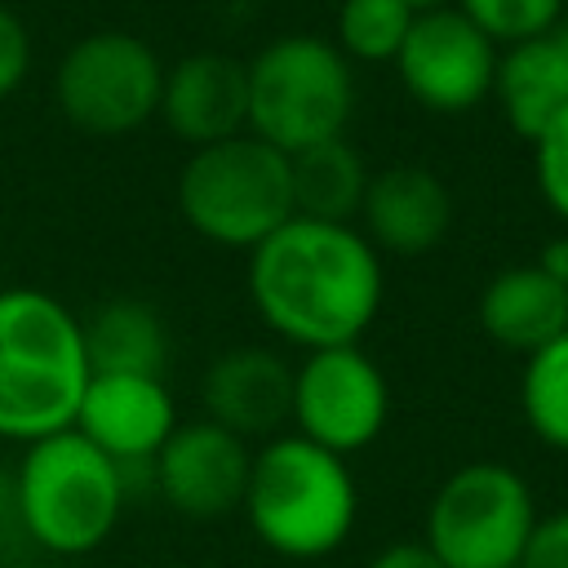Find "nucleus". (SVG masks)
<instances>
[{
	"instance_id": "nucleus-18",
	"label": "nucleus",
	"mask_w": 568,
	"mask_h": 568,
	"mask_svg": "<svg viewBox=\"0 0 568 568\" xmlns=\"http://www.w3.org/2000/svg\"><path fill=\"white\" fill-rule=\"evenodd\" d=\"M84 324V355L89 373H138L164 377L169 364V328L155 306L138 297L102 302Z\"/></svg>"
},
{
	"instance_id": "nucleus-23",
	"label": "nucleus",
	"mask_w": 568,
	"mask_h": 568,
	"mask_svg": "<svg viewBox=\"0 0 568 568\" xmlns=\"http://www.w3.org/2000/svg\"><path fill=\"white\" fill-rule=\"evenodd\" d=\"M532 178L541 200L568 222V106L532 138Z\"/></svg>"
},
{
	"instance_id": "nucleus-11",
	"label": "nucleus",
	"mask_w": 568,
	"mask_h": 568,
	"mask_svg": "<svg viewBox=\"0 0 568 568\" xmlns=\"http://www.w3.org/2000/svg\"><path fill=\"white\" fill-rule=\"evenodd\" d=\"M253 448L222 430L217 422H178V430L155 453V488L164 506L191 524H217L244 506Z\"/></svg>"
},
{
	"instance_id": "nucleus-12",
	"label": "nucleus",
	"mask_w": 568,
	"mask_h": 568,
	"mask_svg": "<svg viewBox=\"0 0 568 568\" xmlns=\"http://www.w3.org/2000/svg\"><path fill=\"white\" fill-rule=\"evenodd\" d=\"M98 453H106L120 470L151 466L164 439L178 430V404L164 386V377H138V373H93L75 426Z\"/></svg>"
},
{
	"instance_id": "nucleus-22",
	"label": "nucleus",
	"mask_w": 568,
	"mask_h": 568,
	"mask_svg": "<svg viewBox=\"0 0 568 568\" xmlns=\"http://www.w3.org/2000/svg\"><path fill=\"white\" fill-rule=\"evenodd\" d=\"M457 9L493 40V44H519L550 36L564 0H457Z\"/></svg>"
},
{
	"instance_id": "nucleus-27",
	"label": "nucleus",
	"mask_w": 568,
	"mask_h": 568,
	"mask_svg": "<svg viewBox=\"0 0 568 568\" xmlns=\"http://www.w3.org/2000/svg\"><path fill=\"white\" fill-rule=\"evenodd\" d=\"M537 266H541L550 280H559V284L568 288V235L546 240V244H541V253H537Z\"/></svg>"
},
{
	"instance_id": "nucleus-15",
	"label": "nucleus",
	"mask_w": 568,
	"mask_h": 568,
	"mask_svg": "<svg viewBox=\"0 0 568 568\" xmlns=\"http://www.w3.org/2000/svg\"><path fill=\"white\" fill-rule=\"evenodd\" d=\"M293 408V368L266 346L222 351L204 373V417L248 439H271Z\"/></svg>"
},
{
	"instance_id": "nucleus-9",
	"label": "nucleus",
	"mask_w": 568,
	"mask_h": 568,
	"mask_svg": "<svg viewBox=\"0 0 568 568\" xmlns=\"http://www.w3.org/2000/svg\"><path fill=\"white\" fill-rule=\"evenodd\" d=\"M390 417V386L373 355L359 346L306 351L293 368V408L288 422L302 439L351 457L364 453Z\"/></svg>"
},
{
	"instance_id": "nucleus-14",
	"label": "nucleus",
	"mask_w": 568,
	"mask_h": 568,
	"mask_svg": "<svg viewBox=\"0 0 568 568\" xmlns=\"http://www.w3.org/2000/svg\"><path fill=\"white\" fill-rule=\"evenodd\" d=\"M160 115L191 151L240 138L248 129V67L231 53H186L164 71Z\"/></svg>"
},
{
	"instance_id": "nucleus-13",
	"label": "nucleus",
	"mask_w": 568,
	"mask_h": 568,
	"mask_svg": "<svg viewBox=\"0 0 568 568\" xmlns=\"http://www.w3.org/2000/svg\"><path fill=\"white\" fill-rule=\"evenodd\" d=\"M359 235L399 257L430 253L448 226H453V195L426 164H390L382 173H368L364 200H359Z\"/></svg>"
},
{
	"instance_id": "nucleus-17",
	"label": "nucleus",
	"mask_w": 568,
	"mask_h": 568,
	"mask_svg": "<svg viewBox=\"0 0 568 568\" xmlns=\"http://www.w3.org/2000/svg\"><path fill=\"white\" fill-rule=\"evenodd\" d=\"M493 98L519 138H537L568 106V49L559 31L506 44L493 71Z\"/></svg>"
},
{
	"instance_id": "nucleus-8",
	"label": "nucleus",
	"mask_w": 568,
	"mask_h": 568,
	"mask_svg": "<svg viewBox=\"0 0 568 568\" xmlns=\"http://www.w3.org/2000/svg\"><path fill=\"white\" fill-rule=\"evenodd\" d=\"M160 89L164 67L155 49L129 31L80 36L53 71L58 111L93 138H120L142 129L160 111Z\"/></svg>"
},
{
	"instance_id": "nucleus-19",
	"label": "nucleus",
	"mask_w": 568,
	"mask_h": 568,
	"mask_svg": "<svg viewBox=\"0 0 568 568\" xmlns=\"http://www.w3.org/2000/svg\"><path fill=\"white\" fill-rule=\"evenodd\" d=\"M288 178H293V213L315 222H351L368 186V169L346 138L288 155Z\"/></svg>"
},
{
	"instance_id": "nucleus-26",
	"label": "nucleus",
	"mask_w": 568,
	"mask_h": 568,
	"mask_svg": "<svg viewBox=\"0 0 568 568\" xmlns=\"http://www.w3.org/2000/svg\"><path fill=\"white\" fill-rule=\"evenodd\" d=\"M368 568H444V564L430 555V546L422 537H399V541H386L368 559Z\"/></svg>"
},
{
	"instance_id": "nucleus-2",
	"label": "nucleus",
	"mask_w": 568,
	"mask_h": 568,
	"mask_svg": "<svg viewBox=\"0 0 568 568\" xmlns=\"http://www.w3.org/2000/svg\"><path fill=\"white\" fill-rule=\"evenodd\" d=\"M84 324L44 288L0 293V439L36 444L71 430L89 386Z\"/></svg>"
},
{
	"instance_id": "nucleus-21",
	"label": "nucleus",
	"mask_w": 568,
	"mask_h": 568,
	"mask_svg": "<svg viewBox=\"0 0 568 568\" xmlns=\"http://www.w3.org/2000/svg\"><path fill=\"white\" fill-rule=\"evenodd\" d=\"M413 9L404 0H342L337 9V49L364 62H395Z\"/></svg>"
},
{
	"instance_id": "nucleus-25",
	"label": "nucleus",
	"mask_w": 568,
	"mask_h": 568,
	"mask_svg": "<svg viewBox=\"0 0 568 568\" xmlns=\"http://www.w3.org/2000/svg\"><path fill=\"white\" fill-rule=\"evenodd\" d=\"M519 568H568V506L537 519Z\"/></svg>"
},
{
	"instance_id": "nucleus-20",
	"label": "nucleus",
	"mask_w": 568,
	"mask_h": 568,
	"mask_svg": "<svg viewBox=\"0 0 568 568\" xmlns=\"http://www.w3.org/2000/svg\"><path fill=\"white\" fill-rule=\"evenodd\" d=\"M519 408L546 448L568 453V333L524 359Z\"/></svg>"
},
{
	"instance_id": "nucleus-16",
	"label": "nucleus",
	"mask_w": 568,
	"mask_h": 568,
	"mask_svg": "<svg viewBox=\"0 0 568 568\" xmlns=\"http://www.w3.org/2000/svg\"><path fill=\"white\" fill-rule=\"evenodd\" d=\"M475 315H479V328L501 351H515L528 359L532 351L568 333V288L550 280L537 262L501 266L484 284Z\"/></svg>"
},
{
	"instance_id": "nucleus-4",
	"label": "nucleus",
	"mask_w": 568,
	"mask_h": 568,
	"mask_svg": "<svg viewBox=\"0 0 568 568\" xmlns=\"http://www.w3.org/2000/svg\"><path fill=\"white\" fill-rule=\"evenodd\" d=\"M13 515L22 532L58 555L98 550L124 515V470L80 430H58L27 444L13 475Z\"/></svg>"
},
{
	"instance_id": "nucleus-10",
	"label": "nucleus",
	"mask_w": 568,
	"mask_h": 568,
	"mask_svg": "<svg viewBox=\"0 0 568 568\" xmlns=\"http://www.w3.org/2000/svg\"><path fill=\"white\" fill-rule=\"evenodd\" d=\"M399 84L439 115H462L493 93L497 44L457 9H422L395 53Z\"/></svg>"
},
{
	"instance_id": "nucleus-24",
	"label": "nucleus",
	"mask_w": 568,
	"mask_h": 568,
	"mask_svg": "<svg viewBox=\"0 0 568 568\" xmlns=\"http://www.w3.org/2000/svg\"><path fill=\"white\" fill-rule=\"evenodd\" d=\"M27 67H31V36H27V22L0 4V98H9L22 80H27Z\"/></svg>"
},
{
	"instance_id": "nucleus-28",
	"label": "nucleus",
	"mask_w": 568,
	"mask_h": 568,
	"mask_svg": "<svg viewBox=\"0 0 568 568\" xmlns=\"http://www.w3.org/2000/svg\"><path fill=\"white\" fill-rule=\"evenodd\" d=\"M404 4H408V9H413V13H422V9H439V4H444V0H404Z\"/></svg>"
},
{
	"instance_id": "nucleus-6",
	"label": "nucleus",
	"mask_w": 568,
	"mask_h": 568,
	"mask_svg": "<svg viewBox=\"0 0 568 568\" xmlns=\"http://www.w3.org/2000/svg\"><path fill=\"white\" fill-rule=\"evenodd\" d=\"M182 222L222 248H257L293 217L288 155L253 133L200 146L178 173Z\"/></svg>"
},
{
	"instance_id": "nucleus-1",
	"label": "nucleus",
	"mask_w": 568,
	"mask_h": 568,
	"mask_svg": "<svg viewBox=\"0 0 568 568\" xmlns=\"http://www.w3.org/2000/svg\"><path fill=\"white\" fill-rule=\"evenodd\" d=\"M248 297L302 351L359 346L382 311V257L351 222L288 217L248 253Z\"/></svg>"
},
{
	"instance_id": "nucleus-5",
	"label": "nucleus",
	"mask_w": 568,
	"mask_h": 568,
	"mask_svg": "<svg viewBox=\"0 0 568 568\" xmlns=\"http://www.w3.org/2000/svg\"><path fill=\"white\" fill-rule=\"evenodd\" d=\"M248 67V133L297 155L346 133L355 75L346 53L324 36H280Z\"/></svg>"
},
{
	"instance_id": "nucleus-3",
	"label": "nucleus",
	"mask_w": 568,
	"mask_h": 568,
	"mask_svg": "<svg viewBox=\"0 0 568 568\" xmlns=\"http://www.w3.org/2000/svg\"><path fill=\"white\" fill-rule=\"evenodd\" d=\"M240 515L271 555L320 564L346 546L359 519L351 462L302 439L297 430L271 435L262 448H253Z\"/></svg>"
},
{
	"instance_id": "nucleus-7",
	"label": "nucleus",
	"mask_w": 568,
	"mask_h": 568,
	"mask_svg": "<svg viewBox=\"0 0 568 568\" xmlns=\"http://www.w3.org/2000/svg\"><path fill=\"white\" fill-rule=\"evenodd\" d=\"M541 510L532 484L506 462L448 470L422 519V541L444 568H519Z\"/></svg>"
},
{
	"instance_id": "nucleus-29",
	"label": "nucleus",
	"mask_w": 568,
	"mask_h": 568,
	"mask_svg": "<svg viewBox=\"0 0 568 568\" xmlns=\"http://www.w3.org/2000/svg\"><path fill=\"white\" fill-rule=\"evenodd\" d=\"M559 40H564V49H568V27H564V31H559Z\"/></svg>"
}]
</instances>
